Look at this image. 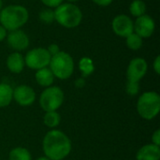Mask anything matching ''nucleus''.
I'll list each match as a JSON object with an SVG mask.
<instances>
[{
    "mask_svg": "<svg viewBox=\"0 0 160 160\" xmlns=\"http://www.w3.org/2000/svg\"><path fill=\"white\" fill-rule=\"evenodd\" d=\"M12 87L5 82L0 83V108L8 107L12 101Z\"/></svg>",
    "mask_w": 160,
    "mask_h": 160,
    "instance_id": "obj_16",
    "label": "nucleus"
},
{
    "mask_svg": "<svg viewBox=\"0 0 160 160\" xmlns=\"http://www.w3.org/2000/svg\"><path fill=\"white\" fill-rule=\"evenodd\" d=\"M146 4L142 0H133L129 5V12L132 16L138 18L146 13Z\"/></svg>",
    "mask_w": 160,
    "mask_h": 160,
    "instance_id": "obj_20",
    "label": "nucleus"
},
{
    "mask_svg": "<svg viewBox=\"0 0 160 160\" xmlns=\"http://www.w3.org/2000/svg\"><path fill=\"white\" fill-rule=\"evenodd\" d=\"M112 29L116 36L126 38L134 32V22L129 16L119 14L112 19Z\"/></svg>",
    "mask_w": 160,
    "mask_h": 160,
    "instance_id": "obj_8",
    "label": "nucleus"
},
{
    "mask_svg": "<svg viewBox=\"0 0 160 160\" xmlns=\"http://www.w3.org/2000/svg\"><path fill=\"white\" fill-rule=\"evenodd\" d=\"M55 22L65 28H75L82 21L81 8L72 3H62L54 8Z\"/></svg>",
    "mask_w": 160,
    "mask_h": 160,
    "instance_id": "obj_3",
    "label": "nucleus"
},
{
    "mask_svg": "<svg viewBox=\"0 0 160 160\" xmlns=\"http://www.w3.org/2000/svg\"><path fill=\"white\" fill-rule=\"evenodd\" d=\"M126 44H127V46H128V48L129 50L138 51L142 47L143 38L133 32L132 34H130L129 36H128L126 38Z\"/></svg>",
    "mask_w": 160,
    "mask_h": 160,
    "instance_id": "obj_21",
    "label": "nucleus"
},
{
    "mask_svg": "<svg viewBox=\"0 0 160 160\" xmlns=\"http://www.w3.org/2000/svg\"><path fill=\"white\" fill-rule=\"evenodd\" d=\"M152 142H153V144L160 146V129H157L153 133V135H152Z\"/></svg>",
    "mask_w": 160,
    "mask_h": 160,
    "instance_id": "obj_26",
    "label": "nucleus"
},
{
    "mask_svg": "<svg viewBox=\"0 0 160 160\" xmlns=\"http://www.w3.org/2000/svg\"><path fill=\"white\" fill-rule=\"evenodd\" d=\"M137 112L145 120H153L160 112V96L155 91L142 93L137 102Z\"/></svg>",
    "mask_w": 160,
    "mask_h": 160,
    "instance_id": "obj_4",
    "label": "nucleus"
},
{
    "mask_svg": "<svg viewBox=\"0 0 160 160\" xmlns=\"http://www.w3.org/2000/svg\"><path fill=\"white\" fill-rule=\"evenodd\" d=\"M3 8V1L2 0H0V11H1V9Z\"/></svg>",
    "mask_w": 160,
    "mask_h": 160,
    "instance_id": "obj_33",
    "label": "nucleus"
},
{
    "mask_svg": "<svg viewBox=\"0 0 160 160\" xmlns=\"http://www.w3.org/2000/svg\"><path fill=\"white\" fill-rule=\"evenodd\" d=\"M38 19L42 23L45 24H52L55 22L54 19V9L46 8L39 11L38 13Z\"/></svg>",
    "mask_w": 160,
    "mask_h": 160,
    "instance_id": "obj_22",
    "label": "nucleus"
},
{
    "mask_svg": "<svg viewBox=\"0 0 160 160\" xmlns=\"http://www.w3.org/2000/svg\"><path fill=\"white\" fill-rule=\"evenodd\" d=\"M6 65L11 73L20 74L25 67L24 56L19 52H13L7 57Z\"/></svg>",
    "mask_w": 160,
    "mask_h": 160,
    "instance_id": "obj_13",
    "label": "nucleus"
},
{
    "mask_svg": "<svg viewBox=\"0 0 160 160\" xmlns=\"http://www.w3.org/2000/svg\"><path fill=\"white\" fill-rule=\"evenodd\" d=\"M79 69L82 73V78H86L90 76L95 70V65L93 60L87 56L81 58L79 61Z\"/></svg>",
    "mask_w": 160,
    "mask_h": 160,
    "instance_id": "obj_17",
    "label": "nucleus"
},
{
    "mask_svg": "<svg viewBox=\"0 0 160 160\" xmlns=\"http://www.w3.org/2000/svg\"><path fill=\"white\" fill-rule=\"evenodd\" d=\"M153 68L155 70V72L159 75L160 74V55H158L155 60H154V63H153Z\"/></svg>",
    "mask_w": 160,
    "mask_h": 160,
    "instance_id": "obj_27",
    "label": "nucleus"
},
{
    "mask_svg": "<svg viewBox=\"0 0 160 160\" xmlns=\"http://www.w3.org/2000/svg\"><path fill=\"white\" fill-rule=\"evenodd\" d=\"M126 92L130 97H135L140 92V83L135 82H127L126 84Z\"/></svg>",
    "mask_w": 160,
    "mask_h": 160,
    "instance_id": "obj_23",
    "label": "nucleus"
},
{
    "mask_svg": "<svg viewBox=\"0 0 160 160\" xmlns=\"http://www.w3.org/2000/svg\"><path fill=\"white\" fill-rule=\"evenodd\" d=\"M8 46L15 52H22L29 47L30 38L28 35L22 29H17L8 32L7 35Z\"/></svg>",
    "mask_w": 160,
    "mask_h": 160,
    "instance_id": "obj_10",
    "label": "nucleus"
},
{
    "mask_svg": "<svg viewBox=\"0 0 160 160\" xmlns=\"http://www.w3.org/2000/svg\"><path fill=\"white\" fill-rule=\"evenodd\" d=\"M68 3H72V4H74L75 2H77V1H79V0H67Z\"/></svg>",
    "mask_w": 160,
    "mask_h": 160,
    "instance_id": "obj_32",
    "label": "nucleus"
},
{
    "mask_svg": "<svg viewBox=\"0 0 160 160\" xmlns=\"http://www.w3.org/2000/svg\"><path fill=\"white\" fill-rule=\"evenodd\" d=\"M29 19L27 8L22 5H8L0 11V24L8 31L21 29Z\"/></svg>",
    "mask_w": 160,
    "mask_h": 160,
    "instance_id": "obj_2",
    "label": "nucleus"
},
{
    "mask_svg": "<svg viewBox=\"0 0 160 160\" xmlns=\"http://www.w3.org/2000/svg\"><path fill=\"white\" fill-rule=\"evenodd\" d=\"M46 49H47V51H48V52L50 53L51 56H53V55L57 54L59 52H61L60 47H59L57 44H55V43L50 44V45L48 46V48H46Z\"/></svg>",
    "mask_w": 160,
    "mask_h": 160,
    "instance_id": "obj_25",
    "label": "nucleus"
},
{
    "mask_svg": "<svg viewBox=\"0 0 160 160\" xmlns=\"http://www.w3.org/2000/svg\"><path fill=\"white\" fill-rule=\"evenodd\" d=\"M136 160H160V147L153 143L143 145L137 152Z\"/></svg>",
    "mask_w": 160,
    "mask_h": 160,
    "instance_id": "obj_14",
    "label": "nucleus"
},
{
    "mask_svg": "<svg viewBox=\"0 0 160 160\" xmlns=\"http://www.w3.org/2000/svg\"><path fill=\"white\" fill-rule=\"evenodd\" d=\"M148 70V64L145 59L142 57L133 58L127 68V78L129 82H140V81L146 75Z\"/></svg>",
    "mask_w": 160,
    "mask_h": 160,
    "instance_id": "obj_9",
    "label": "nucleus"
},
{
    "mask_svg": "<svg viewBox=\"0 0 160 160\" xmlns=\"http://www.w3.org/2000/svg\"><path fill=\"white\" fill-rule=\"evenodd\" d=\"M61 122V115L57 111L46 112L43 117L44 125L49 128H55Z\"/></svg>",
    "mask_w": 160,
    "mask_h": 160,
    "instance_id": "obj_18",
    "label": "nucleus"
},
{
    "mask_svg": "<svg viewBox=\"0 0 160 160\" xmlns=\"http://www.w3.org/2000/svg\"><path fill=\"white\" fill-rule=\"evenodd\" d=\"M7 35H8V31L0 24V42H2L3 40L6 39Z\"/></svg>",
    "mask_w": 160,
    "mask_h": 160,
    "instance_id": "obj_30",
    "label": "nucleus"
},
{
    "mask_svg": "<svg viewBox=\"0 0 160 160\" xmlns=\"http://www.w3.org/2000/svg\"><path fill=\"white\" fill-rule=\"evenodd\" d=\"M54 78H55L54 75L52 74V70L48 67L37 70L35 74V79L37 83L41 87H45V88L52 85L54 82Z\"/></svg>",
    "mask_w": 160,
    "mask_h": 160,
    "instance_id": "obj_15",
    "label": "nucleus"
},
{
    "mask_svg": "<svg viewBox=\"0 0 160 160\" xmlns=\"http://www.w3.org/2000/svg\"><path fill=\"white\" fill-rule=\"evenodd\" d=\"M65 95L63 90L58 86H49L45 88L39 97V105L46 112L57 111L64 103Z\"/></svg>",
    "mask_w": 160,
    "mask_h": 160,
    "instance_id": "obj_6",
    "label": "nucleus"
},
{
    "mask_svg": "<svg viewBox=\"0 0 160 160\" xmlns=\"http://www.w3.org/2000/svg\"><path fill=\"white\" fill-rule=\"evenodd\" d=\"M40 1L44 6L52 9H54L55 8L60 6L62 3H64V0H40Z\"/></svg>",
    "mask_w": 160,
    "mask_h": 160,
    "instance_id": "obj_24",
    "label": "nucleus"
},
{
    "mask_svg": "<svg viewBox=\"0 0 160 160\" xmlns=\"http://www.w3.org/2000/svg\"><path fill=\"white\" fill-rule=\"evenodd\" d=\"M51 55L46 48L38 47L28 51L24 56V63L27 68L34 70H38L49 67Z\"/></svg>",
    "mask_w": 160,
    "mask_h": 160,
    "instance_id": "obj_7",
    "label": "nucleus"
},
{
    "mask_svg": "<svg viewBox=\"0 0 160 160\" xmlns=\"http://www.w3.org/2000/svg\"><path fill=\"white\" fill-rule=\"evenodd\" d=\"M155 30V20L147 14L138 17L134 22V33H136L142 38H149L150 37H152Z\"/></svg>",
    "mask_w": 160,
    "mask_h": 160,
    "instance_id": "obj_11",
    "label": "nucleus"
},
{
    "mask_svg": "<svg viewBox=\"0 0 160 160\" xmlns=\"http://www.w3.org/2000/svg\"><path fill=\"white\" fill-rule=\"evenodd\" d=\"M42 149L45 157L51 160H63L71 152V141L61 130L52 129L44 136Z\"/></svg>",
    "mask_w": 160,
    "mask_h": 160,
    "instance_id": "obj_1",
    "label": "nucleus"
},
{
    "mask_svg": "<svg viewBox=\"0 0 160 160\" xmlns=\"http://www.w3.org/2000/svg\"><path fill=\"white\" fill-rule=\"evenodd\" d=\"M12 98L20 106H30L36 100V92L31 86L21 84L13 89Z\"/></svg>",
    "mask_w": 160,
    "mask_h": 160,
    "instance_id": "obj_12",
    "label": "nucleus"
},
{
    "mask_svg": "<svg viewBox=\"0 0 160 160\" xmlns=\"http://www.w3.org/2000/svg\"><path fill=\"white\" fill-rule=\"evenodd\" d=\"M8 160H32V156L26 148L16 147L9 152Z\"/></svg>",
    "mask_w": 160,
    "mask_h": 160,
    "instance_id": "obj_19",
    "label": "nucleus"
},
{
    "mask_svg": "<svg viewBox=\"0 0 160 160\" xmlns=\"http://www.w3.org/2000/svg\"><path fill=\"white\" fill-rule=\"evenodd\" d=\"M92 1L93 3H95L99 7H108L113 2V0H92Z\"/></svg>",
    "mask_w": 160,
    "mask_h": 160,
    "instance_id": "obj_28",
    "label": "nucleus"
},
{
    "mask_svg": "<svg viewBox=\"0 0 160 160\" xmlns=\"http://www.w3.org/2000/svg\"><path fill=\"white\" fill-rule=\"evenodd\" d=\"M84 85H85V80H84V78H80V79H77L76 81H75V86H76V88H82V87H84Z\"/></svg>",
    "mask_w": 160,
    "mask_h": 160,
    "instance_id": "obj_29",
    "label": "nucleus"
},
{
    "mask_svg": "<svg viewBox=\"0 0 160 160\" xmlns=\"http://www.w3.org/2000/svg\"><path fill=\"white\" fill-rule=\"evenodd\" d=\"M36 160H51V159H50V158H48L47 157H40V158H37Z\"/></svg>",
    "mask_w": 160,
    "mask_h": 160,
    "instance_id": "obj_31",
    "label": "nucleus"
},
{
    "mask_svg": "<svg viewBox=\"0 0 160 160\" xmlns=\"http://www.w3.org/2000/svg\"><path fill=\"white\" fill-rule=\"evenodd\" d=\"M74 60L67 52H59L51 57L49 68L52 70L55 78L59 80H68L74 72Z\"/></svg>",
    "mask_w": 160,
    "mask_h": 160,
    "instance_id": "obj_5",
    "label": "nucleus"
}]
</instances>
